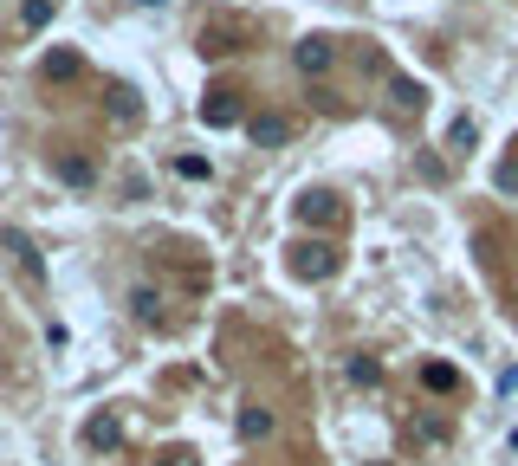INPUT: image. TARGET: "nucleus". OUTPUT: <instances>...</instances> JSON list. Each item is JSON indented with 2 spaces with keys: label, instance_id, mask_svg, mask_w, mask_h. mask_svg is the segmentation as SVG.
<instances>
[{
  "label": "nucleus",
  "instance_id": "1",
  "mask_svg": "<svg viewBox=\"0 0 518 466\" xmlns=\"http://www.w3.org/2000/svg\"><path fill=\"white\" fill-rule=\"evenodd\" d=\"M292 65H298L305 78H324V72L337 65V46H331L324 33H311V39H298V46H292Z\"/></svg>",
  "mask_w": 518,
  "mask_h": 466
},
{
  "label": "nucleus",
  "instance_id": "2",
  "mask_svg": "<svg viewBox=\"0 0 518 466\" xmlns=\"http://www.w3.org/2000/svg\"><path fill=\"white\" fill-rule=\"evenodd\" d=\"M292 272L298 279H331L337 272V253L324 240H305V246H292Z\"/></svg>",
  "mask_w": 518,
  "mask_h": 466
},
{
  "label": "nucleus",
  "instance_id": "3",
  "mask_svg": "<svg viewBox=\"0 0 518 466\" xmlns=\"http://www.w3.org/2000/svg\"><path fill=\"white\" fill-rule=\"evenodd\" d=\"M0 246H7V253H13V266H20L26 279L39 285V272H46V266H39V246H33V233H26V227H0Z\"/></svg>",
  "mask_w": 518,
  "mask_h": 466
},
{
  "label": "nucleus",
  "instance_id": "4",
  "mask_svg": "<svg viewBox=\"0 0 518 466\" xmlns=\"http://www.w3.org/2000/svg\"><path fill=\"white\" fill-rule=\"evenodd\" d=\"M201 123H208V130H234V123H240V98H234V91H208V98H201Z\"/></svg>",
  "mask_w": 518,
  "mask_h": 466
},
{
  "label": "nucleus",
  "instance_id": "5",
  "mask_svg": "<svg viewBox=\"0 0 518 466\" xmlns=\"http://www.w3.org/2000/svg\"><path fill=\"white\" fill-rule=\"evenodd\" d=\"M85 447H91V454H117V447H124L117 415H91V421H85Z\"/></svg>",
  "mask_w": 518,
  "mask_h": 466
},
{
  "label": "nucleus",
  "instance_id": "6",
  "mask_svg": "<svg viewBox=\"0 0 518 466\" xmlns=\"http://www.w3.org/2000/svg\"><path fill=\"white\" fill-rule=\"evenodd\" d=\"M247 136H253L259 149H285V143H292V123H285L279 111H266V117H253V123H247Z\"/></svg>",
  "mask_w": 518,
  "mask_h": 466
},
{
  "label": "nucleus",
  "instance_id": "7",
  "mask_svg": "<svg viewBox=\"0 0 518 466\" xmlns=\"http://www.w3.org/2000/svg\"><path fill=\"white\" fill-rule=\"evenodd\" d=\"M104 111H111V123H117V130H136V123H143V104H136V91H130V85H111Z\"/></svg>",
  "mask_w": 518,
  "mask_h": 466
},
{
  "label": "nucleus",
  "instance_id": "8",
  "mask_svg": "<svg viewBox=\"0 0 518 466\" xmlns=\"http://www.w3.org/2000/svg\"><path fill=\"white\" fill-rule=\"evenodd\" d=\"M298 221H337V195H324V188H305V195H298Z\"/></svg>",
  "mask_w": 518,
  "mask_h": 466
},
{
  "label": "nucleus",
  "instance_id": "9",
  "mask_svg": "<svg viewBox=\"0 0 518 466\" xmlns=\"http://www.w3.org/2000/svg\"><path fill=\"white\" fill-rule=\"evenodd\" d=\"M344 376H350V389H376V382H383V363H376V356H350Z\"/></svg>",
  "mask_w": 518,
  "mask_h": 466
},
{
  "label": "nucleus",
  "instance_id": "10",
  "mask_svg": "<svg viewBox=\"0 0 518 466\" xmlns=\"http://www.w3.org/2000/svg\"><path fill=\"white\" fill-rule=\"evenodd\" d=\"M272 434V408H240V441H266Z\"/></svg>",
  "mask_w": 518,
  "mask_h": 466
},
{
  "label": "nucleus",
  "instance_id": "11",
  "mask_svg": "<svg viewBox=\"0 0 518 466\" xmlns=\"http://www.w3.org/2000/svg\"><path fill=\"white\" fill-rule=\"evenodd\" d=\"M130 311H136V324H156V318H162V292L136 285V292H130Z\"/></svg>",
  "mask_w": 518,
  "mask_h": 466
},
{
  "label": "nucleus",
  "instance_id": "12",
  "mask_svg": "<svg viewBox=\"0 0 518 466\" xmlns=\"http://www.w3.org/2000/svg\"><path fill=\"white\" fill-rule=\"evenodd\" d=\"M421 104H428V91L415 78H395V111H421Z\"/></svg>",
  "mask_w": 518,
  "mask_h": 466
},
{
  "label": "nucleus",
  "instance_id": "13",
  "mask_svg": "<svg viewBox=\"0 0 518 466\" xmlns=\"http://www.w3.org/2000/svg\"><path fill=\"white\" fill-rule=\"evenodd\" d=\"M52 13H59V0H26V7H20V26H46Z\"/></svg>",
  "mask_w": 518,
  "mask_h": 466
},
{
  "label": "nucleus",
  "instance_id": "14",
  "mask_svg": "<svg viewBox=\"0 0 518 466\" xmlns=\"http://www.w3.org/2000/svg\"><path fill=\"white\" fill-rule=\"evenodd\" d=\"M421 382H428L434 395H447V389H454L460 376H454V369H447V363H428V369H421Z\"/></svg>",
  "mask_w": 518,
  "mask_h": 466
},
{
  "label": "nucleus",
  "instance_id": "15",
  "mask_svg": "<svg viewBox=\"0 0 518 466\" xmlns=\"http://www.w3.org/2000/svg\"><path fill=\"white\" fill-rule=\"evenodd\" d=\"M175 175H182V182H208V162H201V156H175Z\"/></svg>",
  "mask_w": 518,
  "mask_h": 466
},
{
  "label": "nucleus",
  "instance_id": "16",
  "mask_svg": "<svg viewBox=\"0 0 518 466\" xmlns=\"http://www.w3.org/2000/svg\"><path fill=\"white\" fill-rule=\"evenodd\" d=\"M59 175H65L72 188H85V182H91V162H85V156H65V162H59Z\"/></svg>",
  "mask_w": 518,
  "mask_h": 466
},
{
  "label": "nucleus",
  "instance_id": "17",
  "mask_svg": "<svg viewBox=\"0 0 518 466\" xmlns=\"http://www.w3.org/2000/svg\"><path fill=\"white\" fill-rule=\"evenodd\" d=\"M46 78H78V52H52V59H46Z\"/></svg>",
  "mask_w": 518,
  "mask_h": 466
},
{
  "label": "nucleus",
  "instance_id": "18",
  "mask_svg": "<svg viewBox=\"0 0 518 466\" xmlns=\"http://www.w3.org/2000/svg\"><path fill=\"white\" fill-rule=\"evenodd\" d=\"M473 136H480V130H473V117H454V130H447V143H454V149H473Z\"/></svg>",
  "mask_w": 518,
  "mask_h": 466
},
{
  "label": "nucleus",
  "instance_id": "19",
  "mask_svg": "<svg viewBox=\"0 0 518 466\" xmlns=\"http://www.w3.org/2000/svg\"><path fill=\"white\" fill-rule=\"evenodd\" d=\"M499 188H506V195H518V162H499Z\"/></svg>",
  "mask_w": 518,
  "mask_h": 466
},
{
  "label": "nucleus",
  "instance_id": "20",
  "mask_svg": "<svg viewBox=\"0 0 518 466\" xmlns=\"http://www.w3.org/2000/svg\"><path fill=\"white\" fill-rule=\"evenodd\" d=\"M162 466H195V454H188V447H175V454H162Z\"/></svg>",
  "mask_w": 518,
  "mask_h": 466
},
{
  "label": "nucleus",
  "instance_id": "21",
  "mask_svg": "<svg viewBox=\"0 0 518 466\" xmlns=\"http://www.w3.org/2000/svg\"><path fill=\"white\" fill-rule=\"evenodd\" d=\"M136 7H162V0H136Z\"/></svg>",
  "mask_w": 518,
  "mask_h": 466
}]
</instances>
